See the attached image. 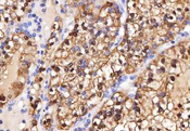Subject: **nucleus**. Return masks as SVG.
Masks as SVG:
<instances>
[{"label":"nucleus","instance_id":"f257e3e1","mask_svg":"<svg viewBox=\"0 0 190 131\" xmlns=\"http://www.w3.org/2000/svg\"><path fill=\"white\" fill-rule=\"evenodd\" d=\"M170 74H173L175 76H180L182 74L181 70H180V61L176 59L171 60L170 62Z\"/></svg>","mask_w":190,"mask_h":131},{"label":"nucleus","instance_id":"f03ea898","mask_svg":"<svg viewBox=\"0 0 190 131\" xmlns=\"http://www.w3.org/2000/svg\"><path fill=\"white\" fill-rule=\"evenodd\" d=\"M70 113H71V111L69 109V107H67L66 105H64V104H60L59 107H58V111H57V115H58L59 120L60 119L66 118V116L69 115Z\"/></svg>","mask_w":190,"mask_h":131},{"label":"nucleus","instance_id":"7ed1b4c3","mask_svg":"<svg viewBox=\"0 0 190 131\" xmlns=\"http://www.w3.org/2000/svg\"><path fill=\"white\" fill-rule=\"evenodd\" d=\"M109 8H107L105 5H103L102 8L100 9V11H99V15H98V17L99 18H102V20H104L105 17H108L109 16Z\"/></svg>","mask_w":190,"mask_h":131},{"label":"nucleus","instance_id":"20e7f679","mask_svg":"<svg viewBox=\"0 0 190 131\" xmlns=\"http://www.w3.org/2000/svg\"><path fill=\"white\" fill-rule=\"evenodd\" d=\"M163 57H167V59H170V60H173L175 59V51H174V48H170V49H167L166 51H164V53L162 54Z\"/></svg>","mask_w":190,"mask_h":131},{"label":"nucleus","instance_id":"39448f33","mask_svg":"<svg viewBox=\"0 0 190 131\" xmlns=\"http://www.w3.org/2000/svg\"><path fill=\"white\" fill-rule=\"evenodd\" d=\"M123 106H124V108L127 109V111H131V109L134 108V101L130 100L129 98H127L125 101H124Z\"/></svg>","mask_w":190,"mask_h":131},{"label":"nucleus","instance_id":"423d86ee","mask_svg":"<svg viewBox=\"0 0 190 131\" xmlns=\"http://www.w3.org/2000/svg\"><path fill=\"white\" fill-rule=\"evenodd\" d=\"M110 67H111V70H112V72H114V73H118V72H121V70H123L122 65H120L117 62L111 63V64H110Z\"/></svg>","mask_w":190,"mask_h":131},{"label":"nucleus","instance_id":"0eeeda50","mask_svg":"<svg viewBox=\"0 0 190 131\" xmlns=\"http://www.w3.org/2000/svg\"><path fill=\"white\" fill-rule=\"evenodd\" d=\"M61 82H62V80H61V78H60V76H58V77H53V78H51V80H50V87L58 88Z\"/></svg>","mask_w":190,"mask_h":131},{"label":"nucleus","instance_id":"6e6552de","mask_svg":"<svg viewBox=\"0 0 190 131\" xmlns=\"http://www.w3.org/2000/svg\"><path fill=\"white\" fill-rule=\"evenodd\" d=\"M41 125L44 128H46L47 130H50L52 126V119H42L41 120Z\"/></svg>","mask_w":190,"mask_h":131},{"label":"nucleus","instance_id":"1a4fd4ad","mask_svg":"<svg viewBox=\"0 0 190 131\" xmlns=\"http://www.w3.org/2000/svg\"><path fill=\"white\" fill-rule=\"evenodd\" d=\"M170 31H172L173 34H175V35H177V34H179L180 31H181V27H180V26L178 25V24L175 23V24H173V25H172V27L170 28Z\"/></svg>","mask_w":190,"mask_h":131},{"label":"nucleus","instance_id":"9d476101","mask_svg":"<svg viewBox=\"0 0 190 131\" xmlns=\"http://www.w3.org/2000/svg\"><path fill=\"white\" fill-rule=\"evenodd\" d=\"M75 77H76V75H75V74H65V76L63 77L62 81H64V82H70V81H72V80H74V79H75Z\"/></svg>","mask_w":190,"mask_h":131},{"label":"nucleus","instance_id":"9b49d317","mask_svg":"<svg viewBox=\"0 0 190 131\" xmlns=\"http://www.w3.org/2000/svg\"><path fill=\"white\" fill-rule=\"evenodd\" d=\"M112 108H113V112H114V113H123L124 106H123V104H117V103H115Z\"/></svg>","mask_w":190,"mask_h":131},{"label":"nucleus","instance_id":"f8f14e48","mask_svg":"<svg viewBox=\"0 0 190 131\" xmlns=\"http://www.w3.org/2000/svg\"><path fill=\"white\" fill-rule=\"evenodd\" d=\"M107 48H108V46H107V44H104L102 42V41H99V42H98V44L96 46V51H98V52H102L103 50L107 49Z\"/></svg>","mask_w":190,"mask_h":131},{"label":"nucleus","instance_id":"ddd939ff","mask_svg":"<svg viewBox=\"0 0 190 131\" xmlns=\"http://www.w3.org/2000/svg\"><path fill=\"white\" fill-rule=\"evenodd\" d=\"M61 26H62V22H57V21H54V23L52 24V27H51V31L53 33V31H60Z\"/></svg>","mask_w":190,"mask_h":131},{"label":"nucleus","instance_id":"4468645a","mask_svg":"<svg viewBox=\"0 0 190 131\" xmlns=\"http://www.w3.org/2000/svg\"><path fill=\"white\" fill-rule=\"evenodd\" d=\"M174 89H175V85H173V83H170V82H166L164 90L166 91L167 94H170L171 92H173V91H174Z\"/></svg>","mask_w":190,"mask_h":131},{"label":"nucleus","instance_id":"2eb2a0df","mask_svg":"<svg viewBox=\"0 0 190 131\" xmlns=\"http://www.w3.org/2000/svg\"><path fill=\"white\" fill-rule=\"evenodd\" d=\"M138 126L140 127V129H141V130H144V129H147V128H148V127L150 126L149 120H147L146 118H144V119H142V120H141V122H140V123H138Z\"/></svg>","mask_w":190,"mask_h":131},{"label":"nucleus","instance_id":"dca6fc26","mask_svg":"<svg viewBox=\"0 0 190 131\" xmlns=\"http://www.w3.org/2000/svg\"><path fill=\"white\" fill-rule=\"evenodd\" d=\"M31 66V62H27V61H24V62H20V68L21 70H27Z\"/></svg>","mask_w":190,"mask_h":131},{"label":"nucleus","instance_id":"f3484780","mask_svg":"<svg viewBox=\"0 0 190 131\" xmlns=\"http://www.w3.org/2000/svg\"><path fill=\"white\" fill-rule=\"evenodd\" d=\"M124 68V70H125V73L126 74H134V73L136 72V68L135 67H133V66H130V65H126L125 67H123Z\"/></svg>","mask_w":190,"mask_h":131},{"label":"nucleus","instance_id":"a211bd4d","mask_svg":"<svg viewBox=\"0 0 190 131\" xmlns=\"http://www.w3.org/2000/svg\"><path fill=\"white\" fill-rule=\"evenodd\" d=\"M101 125H102V120L98 118L97 116H96V117H93V127L98 128V127L101 126Z\"/></svg>","mask_w":190,"mask_h":131},{"label":"nucleus","instance_id":"6ab92c4d","mask_svg":"<svg viewBox=\"0 0 190 131\" xmlns=\"http://www.w3.org/2000/svg\"><path fill=\"white\" fill-rule=\"evenodd\" d=\"M166 79H167V82L175 85V82H176V80H177V76H175V75H173V74H170L168 76H167Z\"/></svg>","mask_w":190,"mask_h":131},{"label":"nucleus","instance_id":"aec40b11","mask_svg":"<svg viewBox=\"0 0 190 131\" xmlns=\"http://www.w3.org/2000/svg\"><path fill=\"white\" fill-rule=\"evenodd\" d=\"M104 25H105V28H108V27H111V26H113V20H112L110 16L105 17V18H104Z\"/></svg>","mask_w":190,"mask_h":131},{"label":"nucleus","instance_id":"412c9836","mask_svg":"<svg viewBox=\"0 0 190 131\" xmlns=\"http://www.w3.org/2000/svg\"><path fill=\"white\" fill-rule=\"evenodd\" d=\"M150 100H151L152 106H153V105H158V104H159V103L161 102V98H160V96H159L158 94H157V95H154L153 98H151Z\"/></svg>","mask_w":190,"mask_h":131},{"label":"nucleus","instance_id":"4be33fe9","mask_svg":"<svg viewBox=\"0 0 190 131\" xmlns=\"http://www.w3.org/2000/svg\"><path fill=\"white\" fill-rule=\"evenodd\" d=\"M58 88H56V87H50L49 88V90H48V94H49V96H53V95H56V94H58Z\"/></svg>","mask_w":190,"mask_h":131},{"label":"nucleus","instance_id":"5701e85b","mask_svg":"<svg viewBox=\"0 0 190 131\" xmlns=\"http://www.w3.org/2000/svg\"><path fill=\"white\" fill-rule=\"evenodd\" d=\"M57 41H58V38H56V37H50V39L48 40V44H47V47H50V48H52Z\"/></svg>","mask_w":190,"mask_h":131},{"label":"nucleus","instance_id":"b1692460","mask_svg":"<svg viewBox=\"0 0 190 131\" xmlns=\"http://www.w3.org/2000/svg\"><path fill=\"white\" fill-rule=\"evenodd\" d=\"M96 116H97V117H98V118H99V119H101V120H102V121L104 120L105 118H107V116H105V113L102 111V109H101V111L99 112V113H98Z\"/></svg>","mask_w":190,"mask_h":131},{"label":"nucleus","instance_id":"393cba45","mask_svg":"<svg viewBox=\"0 0 190 131\" xmlns=\"http://www.w3.org/2000/svg\"><path fill=\"white\" fill-rule=\"evenodd\" d=\"M114 104H115V102H114V101L110 98L108 101H107V102H105L104 106H105V107H113V105H114Z\"/></svg>","mask_w":190,"mask_h":131},{"label":"nucleus","instance_id":"a878e982","mask_svg":"<svg viewBox=\"0 0 190 131\" xmlns=\"http://www.w3.org/2000/svg\"><path fill=\"white\" fill-rule=\"evenodd\" d=\"M54 59L62 60V50L61 49H58L57 51L54 52Z\"/></svg>","mask_w":190,"mask_h":131},{"label":"nucleus","instance_id":"bb28decb","mask_svg":"<svg viewBox=\"0 0 190 131\" xmlns=\"http://www.w3.org/2000/svg\"><path fill=\"white\" fill-rule=\"evenodd\" d=\"M127 8L128 9L136 8V1H134V0H129V1H127Z\"/></svg>","mask_w":190,"mask_h":131},{"label":"nucleus","instance_id":"cd10ccee","mask_svg":"<svg viewBox=\"0 0 190 131\" xmlns=\"http://www.w3.org/2000/svg\"><path fill=\"white\" fill-rule=\"evenodd\" d=\"M153 119L157 121V123H161L162 120L164 119V117H163L162 115H157V116H154V117H153Z\"/></svg>","mask_w":190,"mask_h":131},{"label":"nucleus","instance_id":"c85d7f7f","mask_svg":"<svg viewBox=\"0 0 190 131\" xmlns=\"http://www.w3.org/2000/svg\"><path fill=\"white\" fill-rule=\"evenodd\" d=\"M15 13H16V15H18V17H21V18H22V16L25 14V11L22 10V9H18V10L15 11Z\"/></svg>","mask_w":190,"mask_h":131},{"label":"nucleus","instance_id":"c756f323","mask_svg":"<svg viewBox=\"0 0 190 131\" xmlns=\"http://www.w3.org/2000/svg\"><path fill=\"white\" fill-rule=\"evenodd\" d=\"M78 104H79V102H76V103H73V104H71V105H69L67 107H69L70 111H74V109H76L77 106H78Z\"/></svg>","mask_w":190,"mask_h":131},{"label":"nucleus","instance_id":"7c9ffc66","mask_svg":"<svg viewBox=\"0 0 190 131\" xmlns=\"http://www.w3.org/2000/svg\"><path fill=\"white\" fill-rule=\"evenodd\" d=\"M18 82H20L21 85H25L26 82V77L25 76H19V79H18Z\"/></svg>","mask_w":190,"mask_h":131},{"label":"nucleus","instance_id":"2f4dec72","mask_svg":"<svg viewBox=\"0 0 190 131\" xmlns=\"http://www.w3.org/2000/svg\"><path fill=\"white\" fill-rule=\"evenodd\" d=\"M121 95H122V93H121V92H118V91H117V92H115L113 95H112V96H111V99H112V100H113L114 102H115V101L117 100V99L120 98Z\"/></svg>","mask_w":190,"mask_h":131},{"label":"nucleus","instance_id":"473e14b6","mask_svg":"<svg viewBox=\"0 0 190 131\" xmlns=\"http://www.w3.org/2000/svg\"><path fill=\"white\" fill-rule=\"evenodd\" d=\"M98 131H110V129L108 128L107 126H104V125H101V126H99L98 127Z\"/></svg>","mask_w":190,"mask_h":131},{"label":"nucleus","instance_id":"72a5a7b5","mask_svg":"<svg viewBox=\"0 0 190 131\" xmlns=\"http://www.w3.org/2000/svg\"><path fill=\"white\" fill-rule=\"evenodd\" d=\"M19 39H20V36H19L18 34H14V35H12V37H11V40H12V41H14L15 44H18Z\"/></svg>","mask_w":190,"mask_h":131},{"label":"nucleus","instance_id":"f704fd0d","mask_svg":"<svg viewBox=\"0 0 190 131\" xmlns=\"http://www.w3.org/2000/svg\"><path fill=\"white\" fill-rule=\"evenodd\" d=\"M33 89L35 91H39L40 90V83H38V82H34L33 83Z\"/></svg>","mask_w":190,"mask_h":131},{"label":"nucleus","instance_id":"c9c22d12","mask_svg":"<svg viewBox=\"0 0 190 131\" xmlns=\"http://www.w3.org/2000/svg\"><path fill=\"white\" fill-rule=\"evenodd\" d=\"M7 100H8V98H7V95H5V94H0V102L5 104V103L7 102Z\"/></svg>","mask_w":190,"mask_h":131},{"label":"nucleus","instance_id":"e433bc0d","mask_svg":"<svg viewBox=\"0 0 190 131\" xmlns=\"http://www.w3.org/2000/svg\"><path fill=\"white\" fill-rule=\"evenodd\" d=\"M50 76H51V78L58 77V76H59V73L56 72V70H51V72H50Z\"/></svg>","mask_w":190,"mask_h":131},{"label":"nucleus","instance_id":"4c0bfd02","mask_svg":"<svg viewBox=\"0 0 190 131\" xmlns=\"http://www.w3.org/2000/svg\"><path fill=\"white\" fill-rule=\"evenodd\" d=\"M42 80H44V78H42V76H41V75L39 74L38 76L36 77V79H35V82H38V83H40V82L42 81Z\"/></svg>","mask_w":190,"mask_h":131},{"label":"nucleus","instance_id":"58836bf2","mask_svg":"<svg viewBox=\"0 0 190 131\" xmlns=\"http://www.w3.org/2000/svg\"><path fill=\"white\" fill-rule=\"evenodd\" d=\"M10 17H11V20L12 21H14L16 17H18V15H16V13L14 12V11H12V12L10 13Z\"/></svg>","mask_w":190,"mask_h":131},{"label":"nucleus","instance_id":"ea45409f","mask_svg":"<svg viewBox=\"0 0 190 131\" xmlns=\"http://www.w3.org/2000/svg\"><path fill=\"white\" fill-rule=\"evenodd\" d=\"M2 39H5V31H0V40H2Z\"/></svg>","mask_w":190,"mask_h":131},{"label":"nucleus","instance_id":"a19ab883","mask_svg":"<svg viewBox=\"0 0 190 131\" xmlns=\"http://www.w3.org/2000/svg\"><path fill=\"white\" fill-rule=\"evenodd\" d=\"M42 119H52V118H51V115H50V114H46Z\"/></svg>","mask_w":190,"mask_h":131},{"label":"nucleus","instance_id":"79ce46f5","mask_svg":"<svg viewBox=\"0 0 190 131\" xmlns=\"http://www.w3.org/2000/svg\"><path fill=\"white\" fill-rule=\"evenodd\" d=\"M29 131H38L37 130V126H32V128L29 129Z\"/></svg>","mask_w":190,"mask_h":131},{"label":"nucleus","instance_id":"37998d69","mask_svg":"<svg viewBox=\"0 0 190 131\" xmlns=\"http://www.w3.org/2000/svg\"><path fill=\"white\" fill-rule=\"evenodd\" d=\"M37 125V120L36 119H33V121H32V126H36Z\"/></svg>","mask_w":190,"mask_h":131},{"label":"nucleus","instance_id":"c03bdc74","mask_svg":"<svg viewBox=\"0 0 190 131\" xmlns=\"http://www.w3.org/2000/svg\"><path fill=\"white\" fill-rule=\"evenodd\" d=\"M14 21H15V22H21V17H16Z\"/></svg>","mask_w":190,"mask_h":131},{"label":"nucleus","instance_id":"a18cd8bd","mask_svg":"<svg viewBox=\"0 0 190 131\" xmlns=\"http://www.w3.org/2000/svg\"><path fill=\"white\" fill-rule=\"evenodd\" d=\"M184 131H190V128H189V127H188V128H185V129H184Z\"/></svg>","mask_w":190,"mask_h":131},{"label":"nucleus","instance_id":"49530a36","mask_svg":"<svg viewBox=\"0 0 190 131\" xmlns=\"http://www.w3.org/2000/svg\"><path fill=\"white\" fill-rule=\"evenodd\" d=\"M0 83H1V77H0Z\"/></svg>","mask_w":190,"mask_h":131}]
</instances>
